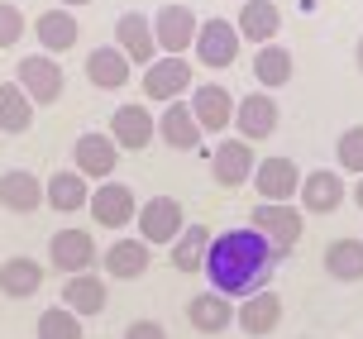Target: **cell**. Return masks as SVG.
Masks as SVG:
<instances>
[{
	"label": "cell",
	"instance_id": "29",
	"mask_svg": "<svg viewBox=\"0 0 363 339\" xmlns=\"http://www.w3.org/2000/svg\"><path fill=\"white\" fill-rule=\"evenodd\" d=\"M211 239H216L211 225H186V230L167 244V249H172V268L177 272H201L206 268V253H211Z\"/></svg>",
	"mask_w": 363,
	"mask_h": 339
},
{
	"label": "cell",
	"instance_id": "39",
	"mask_svg": "<svg viewBox=\"0 0 363 339\" xmlns=\"http://www.w3.org/2000/svg\"><path fill=\"white\" fill-rule=\"evenodd\" d=\"M72 5H91V0H62V10H72Z\"/></svg>",
	"mask_w": 363,
	"mask_h": 339
},
{
	"label": "cell",
	"instance_id": "21",
	"mask_svg": "<svg viewBox=\"0 0 363 339\" xmlns=\"http://www.w3.org/2000/svg\"><path fill=\"white\" fill-rule=\"evenodd\" d=\"M186 325L196 335H225L235 325V301L220 296V291H201V296L186 301Z\"/></svg>",
	"mask_w": 363,
	"mask_h": 339
},
{
	"label": "cell",
	"instance_id": "37",
	"mask_svg": "<svg viewBox=\"0 0 363 339\" xmlns=\"http://www.w3.org/2000/svg\"><path fill=\"white\" fill-rule=\"evenodd\" d=\"M349 196H354V206H363V177L354 182V187H349Z\"/></svg>",
	"mask_w": 363,
	"mask_h": 339
},
{
	"label": "cell",
	"instance_id": "11",
	"mask_svg": "<svg viewBox=\"0 0 363 339\" xmlns=\"http://www.w3.org/2000/svg\"><path fill=\"white\" fill-rule=\"evenodd\" d=\"M134 225L144 230V244L153 249V244H172L186 225H182V201L177 196H148L144 206H139V215H134Z\"/></svg>",
	"mask_w": 363,
	"mask_h": 339
},
{
	"label": "cell",
	"instance_id": "7",
	"mask_svg": "<svg viewBox=\"0 0 363 339\" xmlns=\"http://www.w3.org/2000/svg\"><path fill=\"white\" fill-rule=\"evenodd\" d=\"M196 29L201 19L191 15V5H163L153 15V38H158V53L167 57H182L191 43H196Z\"/></svg>",
	"mask_w": 363,
	"mask_h": 339
},
{
	"label": "cell",
	"instance_id": "9",
	"mask_svg": "<svg viewBox=\"0 0 363 339\" xmlns=\"http://www.w3.org/2000/svg\"><path fill=\"white\" fill-rule=\"evenodd\" d=\"M110 139L115 148H129V153H144L148 143L158 139V115H148L144 101H129L110 115Z\"/></svg>",
	"mask_w": 363,
	"mask_h": 339
},
{
	"label": "cell",
	"instance_id": "30",
	"mask_svg": "<svg viewBox=\"0 0 363 339\" xmlns=\"http://www.w3.org/2000/svg\"><path fill=\"white\" fill-rule=\"evenodd\" d=\"M291 72H296V62H291V53L282 48V43H263L254 53V77H258V91H277L291 82Z\"/></svg>",
	"mask_w": 363,
	"mask_h": 339
},
{
	"label": "cell",
	"instance_id": "13",
	"mask_svg": "<svg viewBox=\"0 0 363 339\" xmlns=\"http://www.w3.org/2000/svg\"><path fill=\"white\" fill-rule=\"evenodd\" d=\"M235 325L249 339L272 335V330L282 325V296H277L272 287H263V291H254V296H244V301L235 306Z\"/></svg>",
	"mask_w": 363,
	"mask_h": 339
},
{
	"label": "cell",
	"instance_id": "33",
	"mask_svg": "<svg viewBox=\"0 0 363 339\" xmlns=\"http://www.w3.org/2000/svg\"><path fill=\"white\" fill-rule=\"evenodd\" d=\"M38 339H82V316H72L62 301L48 306L38 316Z\"/></svg>",
	"mask_w": 363,
	"mask_h": 339
},
{
	"label": "cell",
	"instance_id": "12",
	"mask_svg": "<svg viewBox=\"0 0 363 339\" xmlns=\"http://www.w3.org/2000/svg\"><path fill=\"white\" fill-rule=\"evenodd\" d=\"M115 48L129 57V62H139V67H148V62H158V38H153V19L144 15V10H129V15L115 19Z\"/></svg>",
	"mask_w": 363,
	"mask_h": 339
},
{
	"label": "cell",
	"instance_id": "27",
	"mask_svg": "<svg viewBox=\"0 0 363 339\" xmlns=\"http://www.w3.org/2000/svg\"><path fill=\"white\" fill-rule=\"evenodd\" d=\"M38 287H43V268H38L29 253H15V258L0 263V296H10V301H29Z\"/></svg>",
	"mask_w": 363,
	"mask_h": 339
},
{
	"label": "cell",
	"instance_id": "17",
	"mask_svg": "<svg viewBox=\"0 0 363 339\" xmlns=\"http://www.w3.org/2000/svg\"><path fill=\"white\" fill-rule=\"evenodd\" d=\"M277 101H272L268 91H249L244 101L235 106V129H239V139L244 143H258V139H268L272 129H277Z\"/></svg>",
	"mask_w": 363,
	"mask_h": 339
},
{
	"label": "cell",
	"instance_id": "1",
	"mask_svg": "<svg viewBox=\"0 0 363 339\" xmlns=\"http://www.w3.org/2000/svg\"><path fill=\"white\" fill-rule=\"evenodd\" d=\"M287 258L272 249L258 230H220L211 239V253H206V277H211V291L230 296V301H244L272 282V272L282 268Z\"/></svg>",
	"mask_w": 363,
	"mask_h": 339
},
{
	"label": "cell",
	"instance_id": "3",
	"mask_svg": "<svg viewBox=\"0 0 363 339\" xmlns=\"http://www.w3.org/2000/svg\"><path fill=\"white\" fill-rule=\"evenodd\" d=\"M239 29L230 24V19H201V29H196V57H201V67H211V72H225V67H235V57H239Z\"/></svg>",
	"mask_w": 363,
	"mask_h": 339
},
{
	"label": "cell",
	"instance_id": "18",
	"mask_svg": "<svg viewBox=\"0 0 363 339\" xmlns=\"http://www.w3.org/2000/svg\"><path fill=\"white\" fill-rule=\"evenodd\" d=\"M62 306L91 321V316H101L110 306V291H106V277L101 272H72V277H62Z\"/></svg>",
	"mask_w": 363,
	"mask_h": 339
},
{
	"label": "cell",
	"instance_id": "24",
	"mask_svg": "<svg viewBox=\"0 0 363 339\" xmlns=\"http://www.w3.org/2000/svg\"><path fill=\"white\" fill-rule=\"evenodd\" d=\"M158 139H163L167 148L186 153V148H196L206 134H201V125H196V115H191V106H186V101H172V106H163V115H158Z\"/></svg>",
	"mask_w": 363,
	"mask_h": 339
},
{
	"label": "cell",
	"instance_id": "22",
	"mask_svg": "<svg viewBox=\"0 0 363 339\" xmlns=\"http://www.w3.org/2000/svg\"><path fill=\"white\" fill-rule=\"evenodd\" d=\"M0 206L15 211V215H34L38 206H48V201H43V182H38L29 167L0 172Z\"/></svg>",
	"mask_w": 363,
	"mask_h": 339
},
{
	"label": "cell",
	"instance_id": "8",
	"mask_svg": "<svg viewBox=\"0 0 363 339\" xmlns=\"http://www.w3.org/2000/svg\"><path fill=\"white\" fill-rule=\"evenodd\" d=\"M191 87V62L186 57H158L144 67V101H158V106H172L182 101V91Z\"/></svg>",
	"mask_w": 363,
	"mask_h": 339
},
{
	"label": "cell",
	"instance_id": "38",
	"mask_svg": "<svg viewBox=\"0 0 363 339\" xmlns=\"http://www.w3.org/2000/svg\"><path fill=\"white\" fill-rule=\"evenodd\" d=\"M354 62H359V72H363V38H359V48H354Z\"/></svg>",
	"mask_w": 363,
	"mask_h": 339
},
{
	"label": "cell",
	"instance_id": "31",
	"mask_svg": "<svg viewBox=\"0 0 363 339\" xmlns=\"http://www.w3.org/2000/svg\"><path fill=\"white\" fill-rule=\"evenodd\" d=\"M0 129L5 134H29L34 129V101L19 82H0Z\"/></svg>",
	"mask_w": 363,
	"mask_h": 339
},
{
	"label": "cell",
	"instance_id": "16",
	"mask_svg": "<svg viewBox=\"0 0 363 339\" xmlns=\"http://www.w3.org/2000/svg\"><path fill=\"white\" fill-rule=\"evenodd\" d=\"M115 162H120V148H115L110 134H82V139L72 143V167L86 182H110Z\"/></svg>",
	"mask_w": 363,
	"mask_h": 339
},
{
	"label": "cell",
	"instance_id": "35",
	"mask_svg": "<svg viewBox=\"0 0 363 339\" xmlns=\"http://www.w3.org/2000/svg\"><path fill=\"white\" fill-rule=\"evenodd\" d=\"M24 38V10L15 0H0V48H15Z\"/></svg>",
	"mask_w": 363,
	"mask_h": 339
},
{
	"label": "cell",
	"instance_id": "32",
	"mask_svg": "<svg viewBox=\"0 0 363 339\" xmlns=\"http://www.w3.org/2000/svg\"><path fill=\"white\" fill-rule=\"evenodd\" d=\"M325 272L335 282H363V239H335L325 249Z\"/></svg>",
	"mask_w": 363,
	"mask_h": 339
},
{
	"label": "cell",
	"instance_id": "36",
	"mask_svg": "<svg viewBox=\"0 0 363 339\" xmlns=\"http://www.w3.org/2000/svg\"><path fill=\"white\" fill-rule=\"evenodd\" d=\"M125 339H167V330H163L158 321H134V325L125 330Z\"/></svg>",
	"mask_w": 363,
	"mask_h": 339
},
{
	"label": "cell",
	"instance_id": "28",
	"mask_svg": "<svg viewBox=\"0 0 363 339\" xmlns=\"http://www.w3.org/2000/svg\"><path fill=\"white\" fill-rule=\"evenodd\" d=\"M148 263H153V253H148L144 239H115V244L106 249V277H120V282L144 277Z\"/></svg>",
	"mask_w": 363,
	"mask_h": 339
},
{
	"label": "cell",
	"instance_id": "6",
	"mask_svg": "<svg viewBox=\"0 0 363 339\" xmlns=\"http://www.w3.org/2000/svg\"><path fill=\"white\" fill-rule=\"evenodd\" d=\"M296 201H301L306 215H335L349 201V187H345V177H340L335 167H315V172H301Z\"/></svg>",
	"mask_w": 363,
	"mask_h": 339
},
{
	"label": "cell",
	"instance_id": "15",
	"mask_svg": "<svg viewBox=\"0 0 363 339\" xmlns=\"http://www.w3.org/2000/svg\"><path fill=\"white\" fill-rule=\"evenodd\" d=\"M254 143L244 139H220V148L211 153V177L220 182V187H244V182H254Z\"/></svg>",
	"mask_w": 363,
	"mask_h": 339
},
{
	"label": "cell",
	"instance_id": "26",
	"mask_svg": "<svg viewBox=\"0 0 363 339\" xmlns=\"http://www.w3.org/2000/svg\"><path fill=\"white\" fill-rule=\"evenodd\" d=\"M129 62L115 43H101V48H91L86 53V77H91V87H101V91H120L129 82Z\"/></svg>",
	"mask_w": 363,
	"mask_h": 339
},
{
	"label": "cell",
	"instance_id": "19",
	"mask_svg": "<svg viewBox=\"0 0 363 339\" xmlns=\"http://www.w3.org/2000/svg\"><path fill=\"white\" fill-rule=\"evenodd\" d=\"M254 187L263 201H291L301 191V172H296V162L287 153H272V158H263L254 167Z\"/></svg>",
	"mask_w": 363,
	"mask_h": 339
},
{
	"label": "cell",
	"instance_id": "23",
	"mask_svg": "<svg viewBox=\"0 0 363 339\" xmlns=\"http://www.w3.org/2000/svg\"><path fill=\"white\" fill-rule=\"evenodd\" d=\"M34 38L43 43V53H48V57H57V53H67L77 38H82V24H77L72 10L53 5V10H43V15L34 19Z\"/></svg>",
	"mask_w": 363,
	"mask_h": 339
},
{
	"label": "cell",
	"instance_id": "20",
	"mask_svg": "<svg viewBox=\"0 0 363 339\" xmlns=\"http://www.w3.org/2000/svg\"><path fill=\"white\" fill-rule=\"evenodd\" d=\"M235 29H239V38L254 43V48L277 43V29H282V10H277V0H244Z\"/></svg>",
	"mask_w": 363,
	"mask_h": 339
},
{
	"label": "cell",
	"instance_id": "25",
	"mask_svg": "<svg viewBox=\"0 0 363 339\" xmlns=\"http://www.w3.org/2000/svg\"><path fill=\"white\" fill-rule=\"evenodd\" d=\"M43 201H48L53 211H62V215H77V211L91 206V187H86V177H82L77 167L72 172L62 167V172H53V177L43 182Z\"/></svg>",
	"mask_w": 363,
	"mask_h": 339
},
{
	"label": "cell",
	"instance_id": "10",
	"mask_svg": "<svg viewBox=\"0 0 363 339\" xmlns=\"http://www.w3.org/2000/svg\"><path fill=\"white\" fill-rule=\"evenodd\" d=\"M191 115H196V125H201V134H225V129L235 125V96L220 87V82H201L196 91H191Z\"/></svg>",
	"mask_w": 363,
	"mask_h": 339
},
{
	"label": "cell",
	"instance_id": "34",
	"mask_svg": "<svg viewBox=\"0 0 363 339\" xmlns=\"http://www.w3.org/2000/svg\"><path fill=\"white\" fill-rule=\"evenodd\" d=\"M335 153H340V167H345V172L363 177V125H349L345 134H340V143H335Z\"/></svg>",
	"mask_w": 363,
	"mask_h": 339
},
{
	"label": "cell",
	"instance_id": "5",
	"mask_svg": "<svg viewBox=\"0 0 363 339\" xmlns=\"http://www.w3.org/2000/svg\"><path fill=\"white\" fill-rule=\"evenodd\" d=\"M15 82L24 87V96L34 101V106H53L57 96H62V67H57V57L48 53H29V57H19V67H15Z\"/></svg>",
	"mask_w": 363,
	"mask_h": 339
},
{
	"label": "cell",
	"instance_id": "14",
	"mask_svg": "<svg viewBox=\"0 0 363 339\" xmlns=\"http://www.w3.org/2000/svg\"><path fill=\"white\" fill-rule=\"evenodd\" d=\"M48 258H53V268L62 277H72V272H91L96 268V239L86 230H57L48 239Z\"/></svg>",
	"mask_w": 363,
	"mask_h": 339
},
{
	"label": "cell",
	"instance_id": "2",
	"mask_svg": "<svg viewBox=\"0 0 363 339\" xmlns=\"http://www.w3.org/2000/svg\"><path fill=\"white\" fill-rule=\"evenodd\" d=\"M249 230H258L263 239H268L272 249L287 258L296 244H301V230H306V220H301V211L291 206V201H258L254 215H249Z\"/></svg>",
	"mask_w": 363,
	"mask_h": 339
},
{
	"label": "cell",
	"instance_id": "4",
	"mask_svg": "<svg viewBox=\"0 0 363 339\" xmlns=\"http://www.w3.org/2000/svg\"><path fill=\"white\" fill-rule=\"evenodd\" d=\"M91 220L101 225V230H125V225H134V215H139V196H134V187H125V182H101L96 191H91Z\"/></svg>",
	"mask_w": 363,
	"mask_h": 339
}]
</instances>
